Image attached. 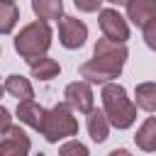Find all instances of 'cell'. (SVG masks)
<instances>
[{
	"instance_id": "cell-16",
	"label": "cell",
	"mask_w": 156,
	"mask_h": 156,
	"mask_svg": "<svg viewBox=\"0 0 156 156\" xmlns=\"http://www.w3.org/2000/svg\"><path fill=\"white\" fill-rule=\"evenodd\" d=\"M134 98H136V107L144 110V112H156V83L146 80V83H139L136 90H134Z\"/></svg>"
},
{
	"instance_id": "cell-2",
	"label": "cell",
	"mask_w": 156,
	"mask_h": 156,
	"mask_svg": "<svg viewBox=\"0 0 156 156\" xmlns=\"http://www.w3.org/2000/svg\"><path fill=\"white\" fill-rule=\"evenodd\" d=\"M102 112L115 129H129L136 119V105L127 98V90L119 83H105L102 85Z\"/></svg>"
},
{
	"instance_id": "cell-1",
	"label": "cell",
	"mask_w": 156,
	"mask_h": 156,
	"mask_svg": "<svg viewBox=\"0 0 156 156\" xmlns=\"http://www.w3.org/2000/svg\"><path fill=\"white\" fill-rule=\"evenodd\" d=\"M127 56H129V51H127L124 44H115V41L102 37L93 46V58L80 63L78 73L85 83H95V85L112 83L122 73V66H124Z\"/></svg>"
},
{
	"instance_id": "cell-4",
	"label": "cell",
	"mask_w": 156,
	"mask_h": 156,
	"mask_svg": "<svg viewBox=\"0 0 156 156\" xmlns=\"http://www.w3.org/2000/svg\"><path fill=\"white\" fill-rule=\"evenodd\" d=\"M46 141L56 144L66 136H76L78 134V119L73 117V110L66 105V102H58L54 105L51 110L44 112V122H41V129Z\"/></svg>"
},
{
	"instance_id": "cell-20",
	"label": "cell",
	"mask_w": 156,
	"mask_h": 156,
	"mask_svg": "<svg viewBox=\"0 0 156 156\" xmlns=\"http://www.w3.org/2000/svg\"><path fill=\"white\" fill-rule=\"evenodd\" d=\"M102 2H105V0H73V5H76L80 12H98Z\"/></svg>"
},
{
	"instance_id": "cell-13",
	"label": "cell",
	"mask_w": 156,
	"mask_h": 156,
	"mask_svg": "<svg viewBox=\"0 0 156 156\" xmlns=\"http://www.w3.org/2000/svg\"><path fill=\"white\" fill-rule=\"evenodd\" d=\"M32 12L39 22H51L63 17V0H32Z\"/></svg>"
},
{
	"instance_id": "cell-24",
	"label": "cell",
	"mask_w": 156,
	"mask_h": 156,
	"mask_svg": "<svg viewBox=\"0 0 156 156\" xmlns=\"http://www.w3.org/2000/svg\"><path fill=\"white\" fill-rule=\"evenodd\" d=\"M2 93H5V85H2V83H0V98H2Z\"/></svg>"
},
{
	"instance_id": "cell-6",
	"label": "cell",
	"mask_w": 156,
	"mask_h": 156,
	"mask_svg": "<svg viewBox=\"0 0 156 156\" xmlns=\"http://www.w3.org/2000/svg\"><path fill=\"white\" fill-rule=\"evenodd\" d=\"M88 39V27L78 17H61L58 20V41L66 49H80Z\"/></svg>"
},
{
	"instance_id": "cell-9",
	"label": "cell",
	"mask_w": 156,
	"mask_h": 156,
	"mask_svg": "<svg viewBox=\"0 0 156 156\" xmlns=\"http://www.w3.org/2000/svg\"><path fill=\"white\" fill-rule=\"evenodd\" d=\"M124 7H127V20L136 27H144L151 20H156V0H129Z\"/></svg>"
},
{
	"instance_id": "cell-11",
	"label": "cell",
	"mask_w": 156,
	"mask_h": 156,
	"mask_svg": "<svg viewBox=\"0 0 156 156\" xmlns=\"http://www.w3.org/2000/svg\"><path fill=\"white\" fill-rule=\"evenodd\" d=\"M44 107L41 105H37L34 100H27V102H20L17 105V117H20V122L22 124H27V127H32V129H41V122H44Z\"/></svg>"
},
{
	"instance_id": "cell-10",
	"label": "cell",
	"mask_w": 156,
	"mask_h": 156,
	"mask_svg": "<svg viewBox=\"0 0 156 156\" xmlns=\"http://www.w3.org/2000/svg\"><path fill=\"white\" fill-rule=\"evenodd\" d=\"M2 85H5V93H10L12 98H17L20 102H27V100L34 98V88H32V83H29L24 76H20V73L7 76Z\"/></svg>"
},
{
	"instance_id": "cell-19",
	"label": "cell",
	"mask_w": 156,
	"mask_h": 156,
	"mask_svg": "<svg viewBox=\"0 0 156 156\" xmlns=\"http://www.w3.org/2000/svg\"><path fill=\"white\" fill-rule=\"evenodd\" d=\"M141 29H144V44H146L151 51H156V20H151V22L144 24Z\"/></svg>"
},
{
	"instance_id": "cell-18",
	"label": "cell",
	"mask_w": 156,
	"mask_h": 156,
	"mask_svg": "<svg viewBox=\"0 0 156 156\" xmlns=\"http://www.w3.org/2000/svg\"><path fill=\"white\" fill-rule=\"evenodd\" d=\"M58 156H90V154H88V146L85 144H80L78 139H71V141L61 144Z\"/></svg>"
},
{
	"instance_id": "cell-8",
	"label": "cell",
	"mask_w": 156,
	"mask_h": 156,
	"mask_svg": "<svg viewBox=\"0 0 156 156\" xmlns=\"http://www.w3.org/2000/svg\"><path fill=\"white\" fill-rule=\"evenodd\" d=\"M29 136L20 127H10L5 132V139L0 141V156H27L29 154Z\"/></svg>"
},
{
	"instance_id": "cell-7",
	"label": "cell",
	"mask_w": 156,
	"mask_h": 156,
	"mask_svg": "<svg viewBox=\"0 0 156 156\" xmlns=\"http://www.w3.org/2000/svg\"><path fill=\"white\" fill-rule=\"evenodd\" d=\"M63 98H66L63 102H66L71 110L80 112V115H88V112L93 110V102H95L93 90H90V83H85V80L68 83L66 90H63Z\"/></svg>"
},
{
	"instance_id": "cell-21",
	"label": "cell",
	"mask_w": 156,
	"mask_h": 156,
	"mask_svg": "<svg viewBox=\"0 0 156 156\" xmlns=\"http://www.w3.org/2000/svg\"><path fill=\"white\" fill-rule=\"evenodd\" d=\"M10 127H12V117H10V112L0 105V134H5Z\"/></svg>"
},
{
	"instance_id": "cell-3",
	"label": "cell",
	"mask_w": 156,
	"mask_h": 156,
	"mask_svg": "<svg viewBox=\"0 0 156 156\" xmlns=\"http://www.w3.org/2000/svg\"><path fill=\"white\" fill-rule=\"evenodd\" d=\"M51 37H54V32H51L49 22H39V20L37 22H29L15 37V51L27 63H32V61L46 56V51L51 46Z\"/></svg>"
},
{
	"instance_id": "cell-22",
	"label": "cell",
	"mask_w": 156,
	"mask_h": 156,
	"mask_svg": "<svg viewBox=\"0 0 156 156\" xmlns=\"http://www.w3.org/2000/svg\"><path fill=\"white\" fill-rule=\"evenodd\" d=\"M107 156H132V151H127V149H112Z\"/></svg>"
},
{
	"instance_id": "cell-15",
	"label": "cell",
	"mask_w": 156,
	"mask_h": 156,
	"mask_svg": "<svg viewBox=\"0 0 156 156\" xmlns=\"http://www.w3.org/2000/svg\"><path fill=\"white\" fill-rule=\"evenodd\" d=\"M29 68H32V76H34L37 80H51V78H56V76L61 73L58 61H56V58H49V56H41V58H37V61H32Z\"/></svg>"
},
{
	"instance_id": "cell-14",
	"label": "cell",
	"mask_w": 156,
	"mask_h": 156,
	"mask_svg": "<svg viewBox=\"0 0 156 156\" xmlns=\"http://www.w3.org/2000/svg\"><path fill=\"white\" fill-rule=\"evenodd\" d=\"M134 144L141 151H146V154H154L156 151V117H146L144 119V124L134 134Z\"/></svg>"
},
{
	"instance_id": "cell-25",
	"label": "cell",
	"mask_w": 156,
	"mask_h": 156,
	"mask_svg": "<svg viewBox=\"0 0 156 156\" xmlns=\"http://www.w3.org/2000/svg\"><path fill=\"white\" fill-rule=\"evenodd\" d=\"M0 2H15V0H0Z\"/></svg>"
},
{
	"instance_id": "cell-17",
	"label": "cell",
	"mask_w": 156,
	"mask_h": 156,
	"mask_svg": "<svg viewBox=\"0 0 156 156\" xmlns=\"http://www.w3.org/2000/svg\"><path fill=\"white\" fill-rule=\"evenodd\" d=\"M20 22V10L15 2H0V34H10Z\"/></svg>"
},
{
	"instance_id": "cell-23",
	"label": "cell",
	"mask_w": 156,
	"mask_h": 156,
	"mask_svg": "<svg viewBox=\"0 0 156 156\" xmlns=\"http://www.w3.org/2000/svg\"><path fill=\"white\" fill-rule=\"evenodd\" d=\"M105 2H112V5H127L129 0H105Z\"/></svg>"
},
{
	"instance_id": "cell-12",
	"label": "cell",
	"mask_w": 156,
	"mask_h": 156,
	"mask_svg": "<svg viewBox=\"0 0 156 156\" xmlns=\"http://www.w3.org/2000/svg\"><path fill=\"white\" fill-rule=\"evenodd\" d=\"M88 134H90V139L95 141V144H102L105 139H107V134H110V122H107V117H105V112L102 110H90L88 112Z\"/></svg>"
},
{
	"instance_id": "cell-5",
	"label": "cell",
	"mask_w": 156,
	"mask_h": 156,
	"mask_svg": "<svg viewBox=\"0 0 156 156\" xmlns=\"http://www.w3.org/2000/svg\"><path fill=\"white\" fill-rule=\"evenodd\" d=\"M100 29H102V37L115 41V44H124L129 39V22L112 7L107 10H100Z\"/></svg>"
}]
</instances>
